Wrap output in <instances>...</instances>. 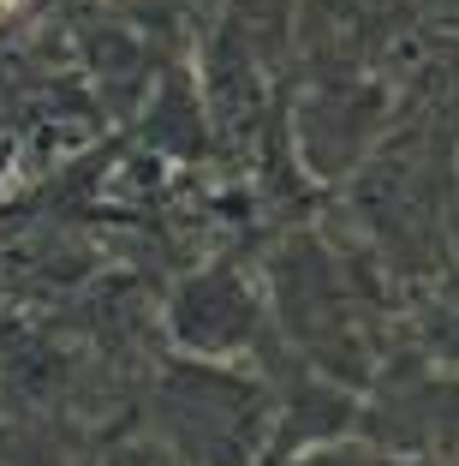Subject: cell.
<instances>
[{
  "instance_id": "obj_1",
  "label": "cell",
  "mask_w": 459,
  "mask_h": 466,
  "mask_svg": "<svg viewBox=\"0 0 459 466\" xmlns=\"http://www.w3.org/2000/svg\"><path fill=\"white\" fill-rule=\"evenodd\" d=\"M13 6H25V0H0V13H13Z\"/></svg>"
}]
</instances>
